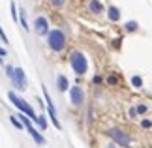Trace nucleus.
<instances>
[{
	"instance_id": "f257e3e1",
	"label": "nucleus",
	"mask_w": 152,
	"mask_h": 148,
	"mask_svg": "<svg viewBox=\"0 0 152 148\" xmlns=\"http://www.w3.org/2000/svg\"><path fill=\"white\" fill-rule=\"evenodd\" d=\"M47 45L51 47V51H55V52L64 51V47H66V36H64V32L58 30V28L51 30L47 34Z\"/></svg>"
},
{
	"instance_id": "f03ea898",
	"label": "nucleus",
	"mask_w": 152,
	"mask_h": 148,
	"mask_svg": "<svg viewBox=\"0 0 152 148\" xmlns=\"http://www.w3.org/2000/svg\"><path fill=\"white\" fill-rule=\"evenodd\" d=\"M8 98H10V101H11V103H13L17 109H19V111L23 112V114H26L28 118H30V120H36V122H38L36 112H34V109H32L30 105H28V103L25 101V99H21V98L17 96V94H13V92H10V94H8Z\"/></svg>"
},
{
	"instance_id": "7ed1b4c3",
	"label": "nucleus",
	"mask_w": 152,
	"mask_h": 148,
	"mask_svg": "<svg viewBox=\"0 0 152 148\" xmlns=\"http://www.w3.org/2000/svg\"><path fill=\"white\" fill-rule=\"evenodd\" d=\"M69 64H72L73 71L79 73V75H83V73L86 71V68H88L85 55H83V52H79V51H73L72 55H69Z\"/></svg>"
},
{
	"instance_id": "20e7f679",
	"label": "nucleus",
	"mask_w": 152,
	"mask_h": 148,
	"mask_svg": "<svg viewBox=\"0 0 152 148\" xmlns=\"http://www.w3.org/2000/svg\"><path fill=\"white\" fill-rule=\"evenodd\" d=\"M107 135L115 141L116 146H130V135H128L126 131H122V129H118V128H111L109 131H107Z\"/></svg>"
},
{
	"instance_id": "39448f33",
	"label": "nucleus",
	"mask_w": 152,
	"mask_h": 148,
	"mask_svg": "<svg viewBox=\"0 0 152 148\" xmlns=\"http://www.w3.org/2000/svg\"><path fill=\"white\" fill-rule=\"evenodd\" d=\"M19 118H21V122H23V126H25V128L28 129V133H30V135H32V139H34V141H36V143H38V144H45V139L42 137V133H39V131H38V129H36V128H34V126H32V124H30V120H28V116H26V114H23V112H21V114H19Z\"/></svg>"
},
{
	"instance_id": "423d86ee",
	"label": "nucleus",
	"mask_w": 152,
	"mask_h": 148,
	"mask_svg": "<svg viewBox=\"0 0 152 148\" xmlns=\"http://www.w3.org/2000/svg\"><path fill=\"white\" fill-rule=\"evenodd\" d=\"M10 79H11V82H13L15 88H19V90H25L26 88V77H25V71H23L21 68H15L13 75H11Z\"/></svg>"
},
{
	"instance_id": "0eeeda50",
	"label": "nucleus",
	"mask_w": 152,
	"mask_h": 148,
	"mask_svg": "<svg viewBox=\"0 0 152 148\" xmlns=\"http://www.w3.org/2000/svg\"><path fill=\"white\" fill-rule=\"evenodd\" d=\"M43 96H45V99H47V111H49V116H51V122H53V126H55L56 129H60V122H58V118H56L55 105H53L51 98H49V92H47V88H45V86H43Z\"/></svg>"
},
{
	"instance_id": "6e6552de",
	"label": "nucleus",
	"mask_w": 152,
	"mask_h": 148,
	"mask_svg": "<svg viewBox=\"0 0 152 148\" xmlns=\"http://www.w3.org/2000/svg\"><path fill=\"white\" fill-rule=\"evenodd\" d=\"M69 98H72V103L75 105V107H79V105H83V99H85V92L81 86H72L69 88Z\"/></svg>"
},
{
	"instance_id": "1a4fd4ad",
	"label": "nucleus",
	"mask_w": 152,
	"mask_h": 148,
	"mask_svg": "<svg viewBox=\"0 0 152 148\" xmlns=\"http://www.w3.org/2000/svg\"><path fill=\"white\" fill-rule=\"evenodd\" d=\"M34 30H36V34H39V36H43V34L49 32V25H47V19L45 17H38L36 21H34Z\"/></svg>"
},
{
	"instance_id": "9d476101",
	"label": "nucleus",
	"mask_w": 152,
	"mask_h": 148,
	"mask_svg": "<svg viewBox=\"0 0 152 148\" xmlns=\"http://www.w3.org/2000/svg\"><path fill=\"white\" fill-rule=\"evenodd\" d=\"M56 82H58V90L60 92H66L68 90V79H66V75H58V79H56Z\"/></svg>"
},
{
	"instance_id": "9b49d317",
	"label": "nucleus",
	"mask_w": 152,
	"mask_h": 148,
	"mask_svg": "<svg viewBox=\"0 0 152 148\" xmlns=\"http://www.w3.org/2000/svg\"><path fill=\"white\" fill-rule=\"evenodd\" d=\"M88 8H90V11H92V13H100V11L103 9V6H102V2H100V0H90Z\"/></svg>"
},
{
	"instance_id": "f8f14e48",
	"label": "nucleus",
	"mask_w": 152,
	"mask_h": 148,
	"mask_svg": "<svg viewBox=\"0 0 152 148\" xmlns=\"http://www.w3.org/2000/svg\"><path fill=\"white\" fill-rule=\"evenodd\" d=\"M107 13H109V19L111 21H118L120 19V11H118V8H115V6H111Z\"/></svg>"
},
{
	"instance_id": "ddd939ff",
	"label": "nucleus",
	"mask_w": 152,
	"mask_h": 148,
	"mask_svg": "<svg viewBox=\"0 0 152 148\" xmlns=\"http://www.w3.org/2000/svg\"><path fill=\"white\" fill-rule=\"evenodd\" d=\"M137 28H139V25H137L135 21H128V23H126V30H128V32H135Z\"/></svg>"
},
{
	"instance_id": "4468645a",
	"label": "nucleus",
	"mask_w": 152,
	"mask_h": 148,
	"mask_svg": "<svg viewBox=\"0 0 152 148\" xmlns=\"http://www.w3.org/2000/svg\"><path fill=\"white\" fill-rule=\"evenodd\" d=\"M132 85L135 86V88H141V86H143V79H141L139 75H133V77H132Z\"/></svg>"
},
{
	"instance_id": "2eb2a0df",
	"label": "nucleus",
	"mask_w": 152,
	"mask_h": 148,
	"mask_svg": "<svg viewBox=\"0 0 152 148\" xmlns=\"http://www.w3.org/2000/svg\"><path fill=\"white\" fill-rule=\"evenodd\" d=\"M38 124L42 129H47V120H45V116H38Z\"/></svg>"
},
{
	"instance_id": "dca6fc26",
	"label": "nucleus",
	"mask_w": 152,
	"mask_h": 148,
	"mask_svg": "<svg viewBox=\"0 0 152 148\" xmlns=\"http://www.w3.org/2000/svg\"><path fill=\"white\" fill-rule=\"evenodd\" d=\"M10 120H11V124H13V126H15L17 129H23V128H25V126H23V122H19V120H17V118H15V116H11V118H10Z\"/></svg>"
},
{
	"instance_id": "f3484780",
	"label": "nucleus",
	"mask_w": 152,
	"mask_h": 148,
	"mask_svg": "<svg viewBox=\"0 0 152 148\" xmlns=\"http://www.w3.org/2000/svg\"><path fill=\"white\" fill-rule=\"evenodd\" d=\"M10 8H11V17H13V21H17V6H15V2H11Z\"/></svg>"
},
{
	"instance_id": "a211bd4d",
	"label": "nucleus",
	"mask_w": 152,
	"mask_h": 148,
	"mask_svg": "<svg viewBox=\"0 0 152 148\" xmlns=\"http://www.w3.org/2000/svg\"><path fill=\"white\" fill-rule=\"evenodd\" d=\"M21 25H23V28H26L28 30V25H26V17H25V11L21 9Z\"/></svg>"
},
{
	"instance_id": "6ab92c4d",
	"label": "nucleus",
	"mask_w": 152,
	"mask_h": 148,
	"mask_svg": "<svg viewBox=\"0 0 152 148\" xmlns=\"http://www.w3.org/2000/svg\"><path fill=\"white\" fill-rule=\"evenodd\" d=\"M135 109H137V112H139V114H145V112L148 111V109H147V105H137Z\"/></svg>"
},
{
	"instance_id": "aec40b11",
	"label": "nucleus",
	"mask_w": 152,
	"mask_h": 148,
	"mask_svg": "<svg viewBox=\"0 0 152 148\" xmlns=\"http://www.w3.org/2000/svg\"><path fill=\"white\" fill-rule=\"evenodd\" d=\"M141 126H143V128H150V126H152V122H150V120H143V122H141Z\"/></svg>"
},
{
	"instance_id": "412c9836",
	"label": "nucleus",
	"mask_w": 152,
	"mask_h": 148,
	"mask_svg": "<svg viewBox=\"0 0 152 148\" xmlns=\"http://www.w3.org/2000/svg\"><path fill=\"white\" fill-rule=\"evenodd\" d=\"M51 4H53V6H62L64 0H51Z\"/></svg>"
},
{
	"instance_id": "4be33fe9",
	"label": "nucleus",
	"mask_w": 152,
	"mask_h": 148,
	"mask_svg": "<svg viewBox=\"0 0 152 148\" xmlns=\"http://www.w3.org/2000/svg\"><path fill=\"white\" fill-rule=\"evenodd\" d=\"M130 116H132V118H133V116H137V109H135V107H132V109H130Z\"/></svg>"
},
{
	"instance_id": "5701e85b",
	"label": "nucleus",
	"mask_w": 152,
	"mask_h": 148,
	"mask_svg": "<svg viewBox=\"0 0 152 148\" xmlns=\"http://www.w3.org/2000/svg\"><path fill=\"white\" fill-rule=\"evenodd\" d=\"M107 81H109V85H115V82H116V77H115V75H111Z\"/></svg>"
},
{
	"instance_id": "b1692460",
	"label": "nucleus",
	"mask_w": 152,
	"mask_h": 148,
	"mask_svg": "<svg viewBox=\"0 0 152 148\" xmlns=\"http://www.w3.org/2000/svg\"><path fill=\"white\" fill-rule=\"evenodd\" d=\"M0 39H4V41H8V38H6V34H4V30L0 28Z\"/></svg>"
},
{
	"instance_id": "393cba45",
	"label": "nucleus",
	"mask_w": 152,
	"mask_h": 148,
	"mask_svg": "<svg viewBox=\"0 0 152 148\" xmlns=\"http://www.w3.org/2000/svg\"><path fill=\"white\" fill-rule=\"evenodd\" d=\"M6 55H8V52H6L4 49H0V58H2V56H6Z\"/></svg>"
},
{
	"instance_id": "a878e982",
	"label": "nucleus",
	"mask_w": 152,
	"mask_h": 148,
	"mask_svg": "<svg viewBox=\"0 0 152 148\" xmlns=\"http://www.w3.org/2000/svg\"><path fill=\"white\" fill-rule=\"evenodd\" d=\"M107 148H115V144H111V146H107Z\"/></svg>"
}]
</instances>
